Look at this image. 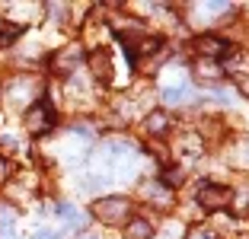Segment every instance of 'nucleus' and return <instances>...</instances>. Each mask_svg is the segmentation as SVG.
I'll return each mask as SVG.
<instances>
[{"instance_id":"f257e3e1","label":"nucleus","mask_w":249,"mask_h":239,"mask_svg":"<svg viewBox=\"0 0 249 239\" xmlns=\"http://www.w3.org/2000/svg\"><path fill=\"white\" fill-rule=\"evenodd\" d=\"M128 210H131V201H128V198H99V201H93L96 220H103V223H109V226H118L128 217Z\"/></svg>"},{"instance_id":"f03ea898","label":"nucleus","mask_w":249,"mask_h":239,"mask_svg":"<svg viewBox=\"0 0 249 239\" xmlns=\"http://www.w3.org/2000/svg\"><path fill=\"white\" fill-rule=\"evenodd\" d=\"M38 89H42V83L32 77H16L7 83V102L10 105H26L29 99H36Z\"/></svg>"},{"instance_id":"7ed1b4c3","label":"nucleus","mask_w":249,"mask_h":239,"mask_svg":"<svg viewBox=\"0 0 249 239\" xmlns=\"http://www.w3.org/2000/svg\"><path fill=\"white\" fill-rule=\"evenodd\" d=\"M230 198H233V191L224 188V185H201V191H198V201H201V207H208V210L227 207Z\"/></svg>"},{"instance_id":"20e7f679","label":"nucleus","mask_w":249,"mask_h":239,"mask_svg":"<svg viewBox=\"0 0 249 239\" xmlns=\"http://www.w3.org/2000/svg\"><path fill=\"white\" fill-rule=\"evenodd\" d=\"M80 61H83V51L77 48V45H71V48H61L58 54H54L52 70L54 73H73L77 67H80Z\"/></svg>"},{"instance_id":"39448f33","label":"nucleus","mask_w":249,"mask_h":239,"mask_svg":"<svg viewBox=\"0 0 249 239\" xmlns=\"http://www.w3.org/2000/svg\"><path fill=\"white\" fill-rule=\"evenodd\" d=\"M52 109L45 105V102H36L29 112H26V128L32 131V134H42V131H48L52 128Z\"/></svg>"},{"instance_id":"423d86ee","label":"nucleus","mask_w":249,"mask_h":239,"mask_svg":"<svg viewBox=\"0 0 249 239\" xmlns=\"http://www.w3.org/2000/svg\"><path fill=\"white\" fill-rule=\"evenodd\" d=\"M195 48L201 51V58H224V54H227V42H224V38H217V35H198L195 38Z\"/></svg>"},{"instance_id":"0eeeda50","label":"nucleus","mask_w":249,"mask_h":239,"mask_svg":"<svg viewBox=\"0 0 249 239\" xmlns=\"http://www.w3.org/2000/svg\"><path fill=\"white\" fill-rule=\"evenodd\" d=\"M89 70L96 80H112V54L106 48H96L89 54Z\"/></svg>"},{"instance_id":"6e6552de","label":"nucleus","mask_w":249,"mask_h":239,"mask_svg":"<svg viewBox=\"0 0 249 239\" xmlns=\"http://www.w3.org/2000/svg\"><path fill=\"white\" fill-rule=\"evenodd\" d=\"M154 236V226L147 217H131L124 223V239H150Z\"/></svg>"},{"instance_id":"1a4fd4ad","label":"nucleus","mask_w":249,"mask_h":239,"mask_svg":"<svg viewBox=\"0 0 249 239\" xmlns=\"http://www.w3.org/2000/svg\"><path fill=\"white\" fill-rule=\"evenodd\" d=\"M144 128H147V134L163 137V134L169 131V115H166V112H150V115L144 118Z\"/></svg>"},{"instance_id":"9d476101","label":"nucleus","mask_w":249,"mask_h":239,"mask_svg":"<svg viewBox=\"0 0 249 239\" xmlns=\"http://www.w3.org/2000/svg\"><path fill=\"white\" fill-rule=\"evenodd\" d=\"M189 99H195V93H192V86H185V83L163 89V102H166V105H182V102H189Z\"/></svg>"},{"instance_id":"9b49d317","label":"nucleus","mask_w":249,"mask_h":239,"mask_svg":"<svg viewBox=\"0 0 249 239\" xmlns=\"http://www.w3.org/2000/svg\"><path fill=\"white\" fill-rule=\"evenodd\" d=\"M195 73L201 80H208V83H214V80H220V64L217 61H211V58H198V64H195Z\"/></svg>"},{"instance_id":"f8f14e48","label":"nucleus","mask_w":249,"mask_h":239,"mask_svg":"<svg viewBox=\"0 0 249 239\" xmlns=\"http://www.w3.org/2000/svg\"><path fill=\"white\" fill-rule=\"evenodd\" d=\"M106 153L109 156H134V144L128 137H112L106 140Z\"/></svg>"},{"instance_id":"ddd939ff","label":"nucleus","mask_w":249,"mask_h":239,"mask_svg":"<svg viewBox=\"0 0 249 239\" xmlns=\"http://www.w3.org/2000/svg\"><path fill=\"white\" fill-rule=\"evenodd\" d=\"M230 163L236 169H249V140H240V144L230 150Z\"/></svg>"},{"instance_id":"4468645a","label":"nucleus","mask_w":249,"mask_h":239,"mask_svg":"<svg viewBox=\"0 0 249 239\" xmlns=\"http://www.w3.org/2000/svg\"><path fill=\"white\" fill-rule=\"evenodd\" d=\"M58 214H61L64 220H71V223H73V230H80V226L87 223V217H80L73 204H64V201H61V204H58Z\"/></svg>"},{"instance_id":"2eb2a0df","label":"nucleus","mask_w":249,"mask_h":239,"mask_svg":"<svg viewBox=\"0 0 249 239\" xmlns=\"http://www.w3.org/2000/svg\"><path fill=\"white\" fill-rule=\"evenodd\" d=\"M144 195H150V198H154V204H160V207H166L169 198H173L163 185H144Z\"/></svg>"},{"instance_id":"dca6fc26","label":"nucleus","mask_w":249,"mask_h":239,"mask_svg":"<svg viewBox=\"0 0 249 239\" xmlns=\"http://www.w3.org/2000/svg\"><path fill=\"white\" fill-rule=\"evenodd\" d=\"M160 239H182V226L179 223H166V230H163Z\"/></svg>"},{"instance_id":"f3484780","label":"nucleus","mask_w":249,"mask_h":239,"mask_svg":"<svg viewBox=\"0 0 249 239\" xmlns=\"http://www.w3.org/2000/svg\"><path fill=\"white\" fill-rule=\"evenodd\" d=\"M205 10L211 16H224V13H230V3H205Z\"/></svg>"},{"instance_id":"a211bd4d","label":"nucleus","mask_w":249,"mask_h":239,"mask_svg":"<svg viewBox=\"0 0 249 239\" xmlns=\"http://www.w3.org/2000/svg\"><path fill=\"white\" fill-rule=\"evenodd\" d=\"M214 102H220V105H233V89H217Z\"/></svg>"},{"instance_id":"6ab92c4d","label":"nucleus","mask_w":249,"mask_h":239,"mask_svg":"<svg viewBox=\"0 0 249 239\" xmlns=\"http://www.w3.org/2000/svg\"><path fill=\"white\" fill-rule=\"evenodd\" d=\"M48 13H52L58 22H64V16H67V7H61V3H48Z\"/></svg>"},{"instance_id":"aec40b11","label":"nucleus","mask_w":249,"mask_h":239,"mask_svg":"<svg viewBox=\"0 0 249 239\" xmlns=\"http://www.w3.org/2000/svg\"><path fill=\"white\" fill-rule=\"evenodd\" d=\"M246 207H249V191H240V195H236V204H233V210H236V214H243Z\"/></svg>"},{"instance_id":"412c9836","label":"nucleus","mask_w":249,"mask_h":239,"mask_svg":"<svg viewBox=\"0 0 249 239\" xmlns=\"http://www.w3.org/2000/svg\"><path fill=\"white\" fill-rule=\"evenodd\" d=\"M7 175H10V163L0 156V182H7Z\"/></svg>"},{"instance_id":"4be33fe9","label":"nucleus","mask_w":249,"mask_h":239,"mask_svg":"<svg viewBox=\"0 0 249 239\" xmlns=\"http://www.w3.org/2000/svg\"><path fill=\"white\" fill-rule=\"evenodd\" d=\"M36 239H58V233H52V230H38Z\"/></svg>"},{"instance_id":"5701e85b","label":"nucleus","mask_w":249,"mask_h":239,"mask_svg":"<svg viewBox=\"0 0 249 239\" xmlns=\"http://www.w3.org/2000/svg\"><path fill=\"white\" fill-rule=\"evenodd\" d=\"M189 239H214L211 233H205V230H195V233H189Z\"/></svg>"},{"instance_id":"b1692460","label":"nucleus","mask_w":249,"mask_h":239,"mask_svg":"<svg viewBox=\"0 0 249 239\" xmlns=\"http://www.w3.org/2000/svg\"><path fill=\"white\" fill-rule=\"evenodd\" d=\"M3 147H7L10 153H13V150H16V147H19V144H16V137H3Z\"/></svg>"},{"instance_id":"393cba45","label":"nucleus","mask_w":249,"mask_h":239,"mask_svg":"<svg viewBox=\"0 0 249 239\" xmlns=\"http://www.w3.org/2000/svg\"><path fill=\"white\" fill-rule=\"evenodd\" d=\"M83 239H96V236H83Z\"/></svg>"}]
</instances>
